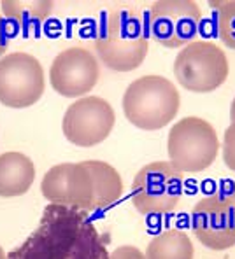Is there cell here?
I'll list each match as a JSON object with an SVG mask.
<instances>
[{
  "instance_id": "obj_1",
  "label": "cell",
  "mask_w": 235,
  "mask_h": 259,
  "mask_svg": "<svg viewBox=\"0 0 235 259\" xmlns=\"http://www.w3.org/2000/svg\"><path fill=\"white\" fill-rule=\"evenodd\" d=\"M7 259H109V252L86 212L49 203L39 226Z\"/></svg>"
},
{
  "instance_id": "obj_2",
  "label": "cell",
  "mask_w": 235,
  "mask_h": 259,
  "mask_svg": "<svg viewBox=\"0 0 235 259\" xmlns=\"http://www.w3.org/2000/svg\"><path fill=\"white\" fill-rule=\"evenodd\" d=\"M149 40L146 26L135 11L118 9L109 13L98 35L95 51L100 62L116 72H132L139 68L147 56Z\"/></svg>"
},
{
  "instance_id": "obj_3",
  "label": "cell",
  "mask_w": 235,
  "mask_h": 259,
  "mask_svg": "<svg viewBox=\"0 0 235 259\" xmlns=\"http://www.w3.org/2000/svg\"><path fill=\"white\" fill-rule=\"evenodd\" d=\"M181 105L176 86L162 75H142L123 95L125 117L134 126L153 132L172 123Z\"/></svg>"
},
{
  "instance_id": "obj_4",
  "label": "cell",
  "mask_w": 235,
  "mask_h": 259,
  "mask_svg": "<svg viewBox=\"0 0 235 259\" xmlns=\"http://www.w3.org/2000/svg\"><path fill=\"white\" fill-rule=\"evenodd\" d=\"M167 151L170 165L181 174L202 172L216 161L219 152L218 133L202 117H184L170 128Z\"/></svg>"
},
{
  "instance_id": "obj_5",
  "label": "cell",
  "mask_w": 235,
  "mask_h": 259,
  "mask_svg": "<svg viewBox=\"0 0 235 259\" xmlns=\"http://www.w3.org/2000/svg\"><path fill=\"white\" fill-rule=\"evenodd\" d=\"M184 177L170 163L153 161L142 166L132 182L134 207L144 215H165L183 198Z\"/></svg>"
},
{
  "instance_id": "obj_6",
  "label": "cell",
  "mask_w": 235,
  "mask_h": 259,
  "mask_svg": "<svg viewBox=\"0 0 235 259\" xmlns=\"http://www.w3.org/2000/svg\"><path fill=\"white\" fill-rule=\"evenodd\" d=\"M177 82L193 93H211L228 77V60L221 48L209 40L184 46L174 62Z\"/></svg>"
},
{
  "instance_id": "obj_7",
  "label": "cell",
  "mask_w": 235,
  "mask_h": 259,
  "mask_svg": "<svg viewBox=\"0 0 235 259\" xmlns=\"http://www.w3.org/2000/svg\"><path fill=\"white\" fill-rule=\"evenodd\" d=\"M195 237L211 250L235 245V188L200 198L191 210Z\"/></svg>"
},
{
  "instance_id": "obj_8",
  "label": "cell",
  "mask_w": 235,
  "mask_h": 259,
  "mask_svg": "<svg viewBox=\"0 0 235 259\" xmlns=\"http://www.w3.org/2000/svg\"><path fill=\"white\" fill-rule=\"evenodd\" d=\"M44 70L35 56L11 53L0 58V102L11 109H26L44 93Z\"/></svg>"
},
{
  "instance_id": "obj_9",
  "label": "cell",
  "mask_w": 235,
  "mask_h": 259,
  "mask_svg": "<svg viewBox=\"0 0 235 259\" xmlns=\"http://www.w3.org/2000/svg\"><path fill=\"white\" fill-rule=\"evenodd\" d=\"M202 13L191 0H158L149 9V32L158 44L176 49L199 33Z\"/></svg>"
},
{
  "instance_id": "obj_10",
  "label": "cell",
  "mask_w": 235,
  "mask_h": 259,
  "mask_svg": "<svg viewBox=\"0 0 235 259\" xmlns=\"http://www.w3.org/2000/svg\"><path fill=\"white\" fill-rule=\"evenodd\" d=\"M114 110L100 97H83L69 105L63 116L65 139L77 147H93L104 142L114 128Z\"/></svg>"
},
{
  "instance_id": "obj_11",
  "label": "cell",
  "mask_w": 235,
  "mask_h": 259,
  "mask_svg": "<svg viewBox=\"0 0 235 259\" xmlns=\"http://www.w3.org/2000/svg\"><path fill=\"white\" fill-rule=\"evenodd\" d=\"M41 191L49 203L81 212L95 210V186L88 168L81 163H62L49 168L41 182Z\"/></svg>"
},
{
  "instance_id": "obj_12",
  "label": "cell",
  "mask_w": 235,
  "mask_h": 259,
  "mask_svg": "<svg viewBox=\"0 0 235 259\" xmlns=\"http://www.w3.org/2000/svg\"><path fill=\"white\" fill-rule=\"evenodd\" d=\"M100 75L97 58L85 48H69L55 56L49 68V82L58 95L67 98L85 97Z\"/></svg>"
},
{
  "instance_id": "obj_13",
  "label": "cell",
  "mask_w": 235,
  "mask_h": 259,
  "mask_svg": "<svg viewBox=\"0 0 235 259\" xmlns=\"http://www.w3.org/2000/svg\"><path fill=\"white\" fill-rule=\"evenodd\" d=\"M35 181V166L28 156L21 152L0 154V196H21Z\"/></svg>"
},
{
  "instance_id": "obj_14",
  "label": "cell",
  "mask_w": 235,
  "mask_h": 259,
  "mask_svg": "<svg viewBox=\"0 0 235 259\" xmlns=\"http://www.w3.org/2000/svg\"><path fill=\"white\" fill-rule=\"evenodd\" d=\"M93 179L95 186V210H105L112 207L123 196V181L114 166L105 161L88 159L83 161Z\"/></svg>"
},
{
  "instance_id": "obj_15",
  "label": "cell",
  "mask_w": 235,
  "mask_h": 259,
  "mask_svg": "<svg viewBox=\"0 0 235 259\" xmlns=\"http://www.w3.org/2000/svg\"><path fill=\"white\" fill-rule=\"evenodd\" d=\"M193 243L181 230H167L149 242L146 259H193Z\"/></svg>"
},
{
  "instance_id": "obj_16",
  "label": "cell",
  "mask_w": 235,
  "mask_h": 259,
  "mask_svg": "<svg viewBox=\"0 0 235 259\" xmlns=\"http://www.w3.org/2000/svg\"><path fill=\"white\" fill-rule=\"evenodd\" d=\"M2 13L9 23L20 26H33L43 23L53 13L55 4L49 0H2Z\"/></svg>"
},
{
  "instance_id": "obj_17",
  "label": "cell",
  "mask_w": 235,
  "mask_h": 259,
  "mask_svg": "<svg viewBox=\"0 0 235 259\" xmlns=\"http://www.w3.org/2000/svg\"><path fill=\"white\" fill-rule=\"evenodd\" d=\"M218 35L223 44L235 49V0L218 2Z\"/></svg>"
},
{
  "instance_id": "obj_18",
  "label": "cell",
  "mask_w": 235,
  "mask_h": 259,
  "mask_svg": "<svg viewBox=\"0 0 235 259\" xmlns=\"http://www.w3.org/2000/svg\"><path fill=\"white\" fill-rule=\"evenodd\" d=\"M223 161L232 172H235V121L225 130L223 135Z\"/></svg>"
},
{
  "instance_id": "obj_19",
  "label": "cell",
  "mask_w": 235,
  "mask_h": 259,
  "mask_svg": "<svg viewBox=\"0 0 235 259\" xmlns=\"http://www.w3.org/2000/svg\"><path fill=\"white\" fill-rule=\"evenodd\" d=\"M109 259H146V256L134 245H121L109 254Z\"/></svg>"
},
{
  "instance_id": "obj_20",
  "label": "cell",
  "mask_w": 235,
  "mask_h": 259,
  "mask_svg": "<svg viewBox=\"0 0 235 259\" xmlns=\"http://www.w3.org/2000/svg\"><path fill=\"white\" fill-rule=\"evenodd\" d=\"M11 37H13V30L9 26V21H6L0 16V56L6 55L7 48H9Z\"/></svg>"
},
{
  "instance_id": "obj_21",
  "label": "cell",
  "mask_w": 235,
  "mask_h": 259,
  "mask_svg": "<svg viewBox=\"0 0 235 259\" xmlns=\"http://www.w3.org/2000/svg\"><path fill=\"white\" fill-rule=\"evenodd\" d=\"M230 117H232V123H233V121H235V98L232 102V109H230Z\"/></svg>"
},
{
  "instance_id": "obj_22",
  "label": "cell",
  "mask_w": 235,
  "mask_h": 259,
  "mask_svg": "<svg viewBox=\"0 0 235 259\" xmlns=\"http://www.w3.org/2000/svg\"><path fill=\"white\" fill-rule=\"evenodd\" d=\"M0 259H7V256H6V252H4L2 247H0Z\"/></svg>"
}]
</instances>
